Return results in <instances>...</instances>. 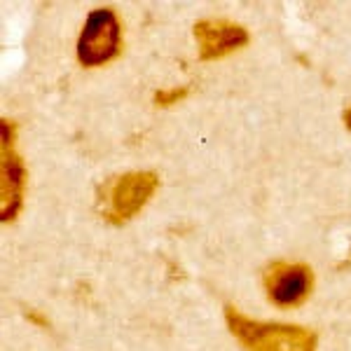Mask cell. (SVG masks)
<instances>
[{
  "instance_id": "obj_2",
  "label": "cell",
  "mask_w": 351,
  "mask_h": 351,
  "mask_svg": "<svg viewBox=\"0 0 351 351\" xmlns=\"http://www.w3.org/2000/svg\"><path fill=\"white\" fill-rule=\"evenodd\" d=\"M160 185V176L155 171H129L115 176L99 192V211L112 225H124L132 220Z\"/></svg>"
},
{
  "instance_id": "obj_6",
  "label": "cell",
  "mask_w": 351,
  "mask_h": 351,
  "mask_svg": "<svg viewBox=\"0 0 351 351\" xmlns=\"http://www.w3.org/2000/svg\"><path fill=\"white\" fill-rule=\"evenodd\" d=\"M195 38L199 45L202 61L223 59L243 45H248V31L241 24L228 19H202L195 24Z\"/></svg>"
},
{
  "instance_id": "obj_7",
  "label": "cell",
  "mask_w": 351,
  "mask_h": 351,
  "mask_svg": "<svg viewBox=\"0 0 351 351\" xmlns=\"http://www.w3.org/2000/svg\"><path fill=\"white\" fill-rule=\"evenodd\" d=\"M188 94H190V89H188V87L160 89V92L155 94V104H157V106H162V108H167V106H173V104H178V101H183Z\"/></svg>"
},
{
  "instance_id": "obj_5",
  "label": "cell",
  "mask_w": 351,
  "mask_h": 351,
  "mask_svg": "<svg viewBox=\"0 0 351 351\" xmlns=\"http://www.w3.org/2000/svg\"><path fill=\"white\" fill-rule=\"evenodd\" d=\"M263 286L267 298L279 307H298L309 298L314 286V271L302 263L276 260L263 271Z\"/></svg>"
},
{
  "instance_id": "obj_9",
  "label": "cell",
  "mask_w": 351,
  "mask_h": 351,
  "mask_svg": "<svg viewBox=\"0 0 351 351\" xmlns=\"http://www.w3.org/2000/svg\"><path fill=\"white\" fill-rule=\"evenodd\" d=\"M342 120H344V127H347V129H349V132H351V108H347V110H344Z\"/></svg>"
},
{
  "instance_id": "obj_4",
  "label": "cell",
  "mask_w": 351,
  "mask_h": 351,
  "mask_svg": "<svg viewBox=\"0 0 351 351\" xmlns=\"http://www.w3.org/2000/svg\"><path fill=\"white\" fill-rule=\"evenodd\" d=\"M3 138H0V216L3 223L16 218L24 204L26 192V167L16 152V124L3 120Z\"/></svg>"
},
{
  "instance_id": "obj_8",
  "label": "cell",
  "mask_w": 351,
  "mask_h": 351,
  "mask_svg": "<svg viewBox=\"0 0 351 351\" xmlns=\"http://www.w3.org/2000/svg\"><path fill=\"white\" fill-rule=\"evenodd\" d=\"M26 316H28L31 321H36L38 326H47V319H43V316H40V314H36V311H26Z\"/></svg>"
},
{
  "instance_id": "obj_1",
  "label": "cell",
  "mask_w": 351,
  "mask_h": 351,
  "mask_svg": "<svg viewBox=\"0 0 351 351\" xmlns=\"http://www.w3.org/2000/svg\"><path fill=\"white\" fill-rule=\"evenodd\" d=\"M225 321L230 332L241 342L243 351H314L316 332L302 326L265 324L243 316L239 309L228 304Z\"/></svg>"
},
{
  "instance_id": "obj_3",
  "label": "cell",
  "mask_w": 351,
  "mask_h": 351,
  "mask_svg": "<svg viewBox=\"0 0 351 351\" xmlns=\"http://www.w3.org/2000/svg\"><path fill=\"white\" fill-rule=\"evenodd\" d=\"M122 49V26L115 10L99 8L89 12L77 40V59L82 66L94 68L115 59Z\"/></svg>"
}]
</instances>
